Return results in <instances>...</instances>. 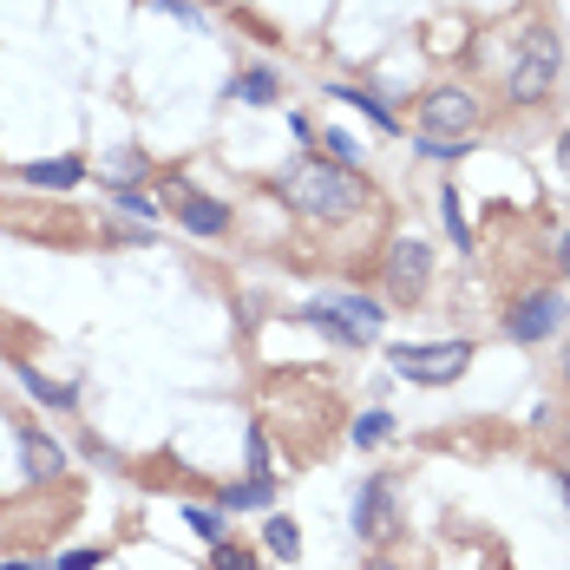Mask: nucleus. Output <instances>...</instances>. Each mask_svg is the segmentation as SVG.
<instances>
[{
	"mask_svg": "<svg viewBox=\"0 0 570 570\" xmlns=\"http://www.w3.org/2000/svg\"><path fill=\"white\" fill-rule=\"evenodd\" d=\"M276 190H282V203H289L295 217H309V223H341V217H354V210L368 203V184H361L348 164H328V158L289 164Z\"/></svg>",
	"mask_w": 570,
	"mask_h": 570,
	"instance_id": "f257e3e1",
	"label": "nucleus"
},
{
	"mask_svg": "<svg viewBox=\"0 0 570 570\" xmlns=\"http://www.w3.org/2000/svg\"><path fill=\"white\" fill-rule=\"evenodd\" d=\"M558 72H565L558 33H551V26H532V33H519V46H512V72H505V92H512V105H538V98H551Z\"/></svg>",
	"mask_w": 570,
	"mask_h": 570,
	"instance_id": "f03ea898",
	"label": "nucleus"
},
{
	"mask_svg": "<svg viewBox=\"0 0 570 570\" xmlns=\"http://www.w3.org/2000/svg\"><path fill=\"white\" fill-rule=\"evenodd\" d=\"M302 315H309L322 335L348 341V348H368V341L381 335V302H368V295H315Z\"/></svg>",
	"mask_w": 570,
	"mask_h": 570,
	"instance_id": "7ed1b4c3",
	"label": "nucleus"
},
{
	"mask_svg": "<svg viewBox=\"0 0 570 570\" xmlns=\"http://www.w3.org/2000/svg\"><path fill=\"white\" fill-rule=\"evenodd\" d=\"M387 361L400 368V381L414 387H446L473 368V341H433V348H387Z\"/></svg>",
	"mask_w": 570,
	"mask_h": 570,
	"instance_id": "20e7f679",
	"label": "nucleus"
},
{
	"mask_svg": "<svg viewBox=\"0 0 570 570\" xmlns=\"http://www.w3.org/2000/svg\"><path fill=\"white\" fill-rule=\"evenodd\" d=\"M420 131H433V138H473V131H479V98L460 92V85L427 92V105H420Z\"/></svg>",
	"mask_w": 570,
	"mask_h": 570,
	"instance_id": "39448f33",
	"label": "nucleus"
},
{
	"mask_svg": "<svg viewBox=\"0 0 570 570\" xmlns=\"http://www.w3.org/2000/svg\"><path fill=\"white\" fill-rule=\"evenodd\" d=\"M394 525H400V486H394V473H368V486L354 499V532L381 545V538H394Z\"/></svg>",
	"mask_w": 570,
	"mask_h": 570,
	"instance_id": "423d86ee",
	"label": "nucleus"
},
{
	"mask_svg": "<svg viewBox=\"0 0 570 570\" xmlns=\"http://www.w3.org/2000/svg\"><path fill=\"white\" fill-rule=\"evenodd\" d=\"M558 328H565V295H558V289H538V295H525V302L505 315V335L525 341V348H532V341H551Z\"/></svg>",
	"mask_w": 570,
	"mask_h": 570,
	"instance_id": "0eeeda50",
	"label": "nucleus"
},
{
	"mask_svg": "<svg viewBox=\"0 0 570 570\" xmlns=\"http://www.w3.org/2000/svg\"><path fill=\"white\" fill-rule=\"evenodd\" d=\"M427 276H433V249H427L420 236H400V243L387 249V289H394V295H420Z\"/></svg>",
	"mask_w": 570,
	"mask_h": 570,
	"instance_id": "6e6552de",
	"label": "nucleus"
},
{
	"mask_svg": "<svg viewBox=\"0 0 570 570\" xmlns=\"http://www.w3.org/2000/svg\"><path fill=\"white\" fill-rule=\"evenodd\" d=\"M20 466H26V486H53L66 473V446L46 427H20Z\"/></svg>",
	"mask_w": 570,
	"mask_h": 570,
	"instance_id": "1a4fd4ad",
	"label": "nucleus"
},
{
	"mask_svg": "<svg viewBox=\"0 0 570 570\" xmlns=\"http://www.w3.org/2000/svg\"><path fill=\"white\" fill-rule=\"evenodd\" d=\"M177 223H184L190 236H223V230H230V203H217V197H190V203L177 210Z\"/></svg>",
	"mask_w": 570,
	"mask_h": 570,
	"instance_id": "9d476101",
	"label": "nucleus"
},
{
	"mask_svg": "<svg viewBox=\"0 0 570 570\" xmlns=\"http://www.w3.org/2000/svg\"><path fill=\"white\" fill-rule=\"evenodd\" d=\"M144 177H151V158H144V151H112V158H105V184H112V190H131V184H144Z\"/></svg>",
	"mask_w": 570,
	"mask_h": 570,
	"instance_id": "9b49d317",
	"label": "nucleus"
},
{
	"mask_svg": "<svg viewBox=\"0 0 570 570\" xmlns=\"http://www.w3.org/2000/svg\"><path fill=\"white\" fill-rule=\"evenodd\" d=\"M20 177H26V184H46V190H72V184L85 177V164H79V158H53V164H26Z\"/></svg>",
	"mask_w": 570,
	"mask_h": 570,
	"instance_id": "f8f14e48",
	"label": "nucleus"
},
{
	"mask_svg": "<svg viewBox=\"0 0 570 570\" xmlns=\"http://www.w3.org/2000/svg\"><path fill=\"white\" fill-rule=\"evenodd\" d=\"M230 92H236L243 105H276V92H282V79H276L269 66H249V72H243V79H236Z\"/></svg>",
	"mask_w": 570,
	"mask_h": 570,
	"instance_id": "ddd939ff",
	"label": "nucleus"
},
{
	"mask_svg": "<svg viewBox=\"0 0 570 570\" xmlns=\"http://www.w3.org/2000/svg\"><path fill=\"white\" fill-rule=\"evenodd\" d=\"M20 387H26V394H33L39 407H59V414L72 407V387H53V381H46L39 368H20Z\"/></svg>",
	"mask_w": 570,
	"mask_h": 570,
	"instance_id": "4468645a",
	"label": "nucleus"
},
{
	"mask_svg": "<svg viewBox=\"0 0 570 570\" xmlns=\"http://www.w3.org/2000/svg\"><path fill=\"white\" fill-rule=\"evenodd\" d=\"M184 525H190L203 545H223V512H217V505H184Z\"/></svg>",
	"mask_w": 570,
	"mask_h": 570,
	"instance_id": "2eb2a0df",
	"label": "nucleus"
},
{
	"mask_svg": "<svg viewBox=\"0 0 570 570\" xmlns=\"http://www.w3.org/2000/svg\"><path fill=\"white\" fill-rule=\"evenodd\" d=\"M414 144H420V158H433V164H453V158H466V144H473V138H433V131H420Z\"/></svg>",
	"mask_w": 570,
	"mask_h": 570,
	"instance_id": "dca6fc26",
	"label": "nucleus"
},
{
	"mask_svg": "<svg viewBox=\"0 0 570 570\" xmlns=\"http://www.w3.org/2000/svg\"><path fill=\"white\" fill-rule=\"evenodd\" d=\"M387 433H394V414H381V407H374V414H361V420H354V446H361V453H368V446H381V440H387Z\"/></svg>",
	"mask_w": 570,
	"mask_h": 570,
	"instance_id": "f3484780",
	"label": "nucleus"
},
{
	"mask_svg": "<svg viewBox=\"0 0 570 570\" xmlns=\"http://www.w3.org/2000/svg\"><path fill=\"white\" fill-rule=\"evenodd\" d=\"M335 98H341V105H361V112H368V118H374V125H381V131H400V118H394V112H387V105H381V98H368V92H348V85H341V92H335Z\"/></svg>",
	"mask_w": 570,
	"mask_h": 570,
	"instance_id": "a211bd4d",
	"label": "nucleus"
},
{
	"mask_svg": "<svg viewBox=\"0 0 570 570\" xmlns=\"http://www.w3.org/2000/svg\"><path fill=\"white\" fill-rule=\"evenodd\" d=\"M440 210H446V236L460 249H473V230H466V210H460V190H440Z\"/></svg>",
	"mask_w": 570,
	"mask_h": 570,
	"instance_id": "6ab92c4d",
	"label": "nucleus"
},
{
	"mask_svg": "<svg viewBox=\"0 0 570 570\" xmlns=\"http://www.w3.org/2000/svg\"><path fill=\"white\" fill-rule=\"evenodd\" d=\"M263 538H269V551H276L282 565L302 551V538H295V525H289V519H269V525H263Z\"/></svg>",
	"mask_w": 570,
	"mask_h": 570,
	"instance_id": "aec40b11",
	"label": "nucleus"
},
{
	"mask_svg": "<svg viewBox=\"0 0 570 570\" xmlns=\"http://www.w3.org/2000/svg\"><path fill=\"white\" fill-rule=\"evenodd\" d=\"M269 499H276L269 479H249V486H230V492H223V505H269Z\"/></svg>",
	"mask_w": 570,
	"mask_h": 570,
	"instance_id": "412c9836",
	"label": "nucleus"
},
{
	"mask_svg": "<svg viewBox=\"0 0 570 570\" xmlns=\"http://www.w3.org/2000/svg\"><path fill=\"white\" fill-rule=\"evenodd\" d=\"M210 570H256V551H243V545H210Z\"/></svg>",
	"mask_w": 570,
	"mask_h": 570,
	"instance_id": "4be33fe9",
	"label": "nucleus"
},
{
	"mask_svg": "<svg viewBox=\"0 0 570 570\" xmlns=\"http://www.w3.org/2000/svg\"><path fill=\"white\" fill-rule=\"evenodd\" d=\"M112 203H118L125 217H138V223H151V217H158V210H151V197H144L138 184H131V190H112Z\"/></svg>",
	"mask_w": 570,
	"mask_h": 570,
	"instance_id": "5701e85b",
	"label": "nucleus"
},
{
	"mask_svg": "<svg viewBox=\"0 0 570 570\" xmlns=\"http://www.w3.org/2000/svg\"><path fill=\"white\" fill-rule=\"evenodd\" d=\"M249 473L269 479V440H263V427H249Z\"/></svg>",
	"mask_w": 570,
	"mask_h": 570,
	"instance_id": "b1692460",
	"label": "nucleus"
},
{
	"mask_svg": "<svg viewBox=\"0 0 570 570\" xmlns=\"http://www.w3.org/2000/svg\"><path fill=\"white\" fill-rule=\"evenodd\" d=\"M158 13H171V20H184V26H203V13L190 7V0H151Z\"/></svg>",
	"mask_w": 570,
	"mask_h": 570,
	"instance_id": "393cba45",
	"label": "nucleus"
},
{
	"mask_svg": "<svg viewBox=\"0 0 570 570\" xmlns=\"http://www.w3.org/2000/svg\"><path fill=\"white\" fill-rule=\"evenodd\" d=\"M328 151H335V158H341V164H361V144H354V138H348V131H328Z\"/></svg>",
	"mask_w": 570,
	"mask_h": 570,
	"instance_id": "a878e982",
	"label": "nucleus"
},
{
	"mask_svg": "<svg viewBox=\"0 0 570 570\" xmlns=\"http://www.w3.org/2000/svg\"><path fill=\"white\" fill-rule=\"evenodd\" d=\"M92 565H98V551H66L53 570H92Z\"/></svg>",
	"mask_w": 570,
	"mask_h": 570,
	"instance_id": "bb28decb",
	"label": "nucleus"
},
{
	"mask_svg": "<svg viewBox=\"0 0 570 570\" xmlns=\"http://www.w3.org/2000/svg\"><path fill=\"white\" fill-rule=\"evenodd\" d=\"M551 479H558V492H565V505H570V473H551Z\"/></svg>",
	"mask_w": 570,
	"mask_h": 570,
	"instance_id": "cd10ccee",
	"label": "nucleus"
},
{
	"mask_svg": "<svg viewBox=\"0 0 570 570\" xmlns=\"http://www.w3.org/2000/svg\"><path fill=\"white\" fill-rule=\"evenodd\" d=\"M0 570H39V565H26V558H7V565H0Z\"/></svg>",
	"mask_w": 570,
	"mask_h": 570,
	"instance_id": "c85d7f7f",
	"label": "nucleus"
},
{
	"mask_svg": "<svg viewBox=\"0 0 570 570\" xmlns=\"http://www.w3.org/2000/svg\"><path fill=\"white\" fill-rule=\"evenodd\" d=\"M558 158H565V171H570V131H565V138H558Z\"/></svg>",
	"mask_w": 570,
	"mask_h": 570,
	"instance_id": "c756f323",
	"label": "nucleus"
},
{
	"mask_svg": "<svg viewBox=\"0 0 570 570\" xmlns=\"http://www.w3.org/2000/svg\"><path fill=\"white\" fill-rule=\"evenodd\" d=\"M565 276H570V236H565Z\"/></svg>",
	"mask_w": 570,
	"mask_h": 570,
	"instance_id": "7c9ffc66",
	"label": "nucleus"
},
{
	"mask_svg": "<svg viewBox=\"0 0 570 570\" xmlns=\"http://www.w3.org/2000/svg\"><path fill=\"white\" fill-rule=\"evenodd\" d=\"M565 368H570V348H565Z\"/></svg>",
	"mask_w": 570,
	"mask_h": 570,
	"instance_id": "2f4dec72",
	"label": "nucleus"
},
{
	"mask_svg": "<svg viewBox=\"0 0 570 570\" xmlns=\"http://www.w3.org/2000/svg\"><path fill=\"white\" fill-rule=\"evenodd\" d=\"M210 7H223V0H210Z\"/></svg>",
	"mask_w": 570,
	"mask_h": 570,
	"instance_id": "473e14b6",
	"label": "nucleus"
}]
</instances>
